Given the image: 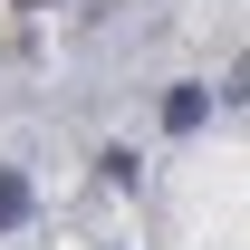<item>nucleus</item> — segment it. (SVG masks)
<instances>
[{
	"label": "nucleus",
	"instance_id": "nucleus-1",
	"mask_svg": "<svg viewBox=\"0 0 250 250\" xmlns=\"http://www.w3.org/2000/svg\"><path fill=\"white\" fill-rule=\"evenodd\" d=\"M164 125L192 135V125H202V87H173V96H164Z\"/></svg>",
	"mask_w": 250,
	"mask_h": 250
},
{
	"label": "nucleus",
	"instance_id": "nucleus-2",
	"mask_svg": "<svg viewBox=\"0 0 250 250\" xmlns=\"http://www.w3.org/2000/svg\"><path fill=\"white\" fill-rule=\"evenodd\" d=\"M20 221H29V183H20V173H0V231H20Z\"/></svg>",
	"mask_w": 250,
	"mask_h": 250
},
{
	"label": "nucleus",
	"instance_id": "nucleus-3",
	"mask_svg": "<svg viewBox=\"0 0 250 250\" xmlns=\"http://www.w3.org/2000/svg\"><path fill=\"white\" fill-rule=\"evenodd\" d=\"M29 10H39V0H29Z\"/></svg>",
	"mask_w": 250,
	"mask_h": 250
}]
</instances>
